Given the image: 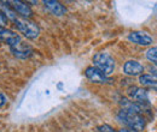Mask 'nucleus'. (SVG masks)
<instances>
[{"mask_svg": "<svg viewBox=\"0 0 157 132\" xmlns=\"http://www.w3.org/2000/svg\"><path fill=\"white\" fill-rule=\"evenodd\" d=\"M139 83L143 87H150L156 89V77H152L151 75H140Z\"/></svg>", "mask_w": 157, "mask_h": 132, "instance_id": "obj_14", "label": "nucleus"}, {"mask_svg": "<svg viewBox=\"0 0 157 132\" xmlns=\"http://www.w3.org/2000/svg\"><path fill=\"white\" fill-rule=\"evenodd\" d=\"M13 23L16 24V27L20 30L21 34H23V36H25L27 38H30V40L38 38L40 34V28L35 22H33L30 19L17 17Z\"/></svg>", "mask_w": 157, "mask_h": 132, "instance_id": "obj_2", "label": "nucleus"}, {"mask_svg": "<svg viewBox=\"0 0 157 132\" xmlns=\"http://www.w3.org/2000/svg\"><path fill=\"white\" fill-rule=\"evenodd\" d=\"M93 65L106 77L115 71V60L108 53H97L93 57Z\"/></svg>", "mask_w": 157, "mask_h": 132, "instance_id": "obj_3", "label": "nucleus"}, {"mask_svg": "<svg viewBox=\"0 0 157 132\" xmlns=\"http://www.w3.org/2000/svg\"><path fill=\"white\" fill-rule=\"evenodd\" d=\"M123 72L127 76H140L144 72V66L137 60H129L123 66Z\"/></svg>", "mask_w": 157, "mask_h": 132, "instance_id": "obj_10", "label": "nucleus"}, {"mask_svg": "<svg viewBox=\"0 0 157 132\" xmlns=\"http://www.w3.org/2000/svg\"><path fill=\"white\" fill-rule=\"evenodd\" d=\"M117 119L120 123L126 125V129L133 130L136 132L143 131L145 129V125H146V121L141 114L129 113V112H126L123 109H121L118 112Z\"/></svg>", "mask_w": 157, "mask_h": 132, "instance_id": "obj_1", "label": "nucleus"}, {"mask_svg": "<svg viewBox=\"0 0 157 132\" xmlns=\"http://www.w3.org/2000/svg\"><path fill=\"white\" fill-rule=\"evenodd\" d=\"M120 105H121V107H122L123 111L129 112V113L141 114V112H143V111H141V107H140L138 103L131 101V100H127V98H122V100L120 101Z\"/></svg>", "mask_w": 157, "mask_h": 132, "instance_id": "obj_12", "label": "nucleus"}, {"mask_svg": "<svg viewBox=\"0 0 157 132\" xmlns=\"http://www.w3.org/2000/svg\"><path fill=\"white\" fill-rule=\"evenodd\" d=\"M128 96L133 100V102L136 103H146L149 102V94L145 89L143 88H138V87H131L128 90Z\"/></svg>", "mask_w": 157, "mask_h": 132, "instance_id": "obj_6", "label": "nucleus"}, {"mask_svg": "<svg viewBox=\"0 0 157 132\" xmlns=\"http://www.w3.org/2000/svg\"><path fill=\"white\" fill-rule=\"evenodd\" d=\"M156 47H152V48H150L149 51H147V53H146V57H147V59L151 61V62H154V64H156L157 61V58H156Z\"/></svg>", "mask_w": 157, "mask_h": 132, "instance_id": "obj_15", "label": "nucleus"}, {"mask_svg": "<svg viewBox=\"0 0 157 132\" xmlns=\"http://www.w3.org/2000/svg\"><path fill=\"white\" fill-rule=\"evenodd\" d=\"M44 6L45 9H47L52 15L55 16H58V17H62L64 15H67L68 10L65 9V6H63L59 1H53V0H45L44 2Z\"/></svg>", "mask_w": 157, "mask_h": 132, "instance_id": "obj_9", "label": "nucleus"}, {"mask_svg": "<svg viewBox=\"0 0 157 132\" xmlns=\"http://www.w3.org/2000/svg\"><path fill=\"white\" fill-rule=\"evenodd\" d=\"M0 13H2L6 19H10L12 22H15V19L18 17L7 1H0Z\"/></svg>", "mask_w": 157, "mask_h": 132, "instance_id": "obj_13", "label": "nucleus"}, {"mask_svg": "<svg viewBox=\"0 0 157 132\" xmlns=\"http://www.w3.org/2000/svg\"><path fill=\"white\" fill-rule=\"evenodd\" d=\"M128 40L133 43H137L139 46H150L154 43V40L149 36L146 33L143 31H133L128 35Z\"/></svg>", "mask_w": 157, "mask_h": 132, "instance_id": "obj_7", "label": "nucleus"}, {"mask_svg": "<svg viewBox=\"0 0 157 132\" xmlns=\"http://www.w3.org/2000/svg\"><path fill=\"white\" fill-rule=\"evenodd\" d=\"M5 103H6V97H5V95L0 94V107H2Z\"/></svg>", "mask_w": 157, "mask_h": 132, "instance_id": "obj_18", "label": "nucleus"}, {"mask_svg": "<svg viewBox=\"0 0 157 132\" xmlns=\"http://www.w3.org/2000/svg\"><path fill=\"white\" fill-rule=\"evenodd\" d=\"M11 48V52L13 53V55H16L17 58H21V59H25L30 55L32 53V49L29 46H27L25 43L23 42H20L18 45L13 46V47H10Z\"/></svg>", "mask_w": 157, "mask_h": 132, "instance_id": "obj_11", "label": "nucleus"}, {"mask_svg": "<svg viewBox=\"0 0 157 132\" xmlns=\"http://www.w3.org/2000/svg\"><path fill=\"white\" fill-rule=\"evenodd\" d=\"M118 132H136V131H133V130H129V129H126V127H124V129L122 127V129H120V131H118Z\"/></svg>", "mask_w": 157, "mask_h": 132, "instance_id": "obj_19", "label": "nucleus"}, {"mask_svg": "<svg viewBox=\"0 0 157 132\" xmlns=\"http://www.w3.org/2000/svg\"><path fill=\"white\" fill-rule=\"evenodd\" d=\"M0 40L2 42H5L6 45H9L10 47H13L16 45H18L21 41V36L17 33H13L10 29L6 28H0Z\"/></svg>", "mask_w": 157, "mask_h": 132, "instance_id": "obj_5", "label": "nucleus"}, {"mask_svg": "<svg viewBox=\"0 0 157 132\" xmlns=\"http://www.w3.org/2000/svg\"><path fill=\"white\" fill-rule=\"evenodd\" d=\"M6 24H7V19L5 18L2 13H0V28H5Z\"/></svg>", "mask_w": 157, "mask_h": 132, "instance_id": "obj_17", "label": "nucleus"}, {"mask_svg": "<svg viewBox=\"0 0 157 132\" xmlns=\"http://www.w3.org/2000/svg\"><path fill=\"white\" fill-rule=\"evenodd\" d=\"M85 75L87 77V79L92 83H105L109 80V78L104 75L103 72H100L98 69H96L94 66H90L86 69Z\"/></svg>", "mask_w": 157, "mask_h": 132, "instance_id": "obj_8", "label": "nucleus"}, {"mask_svg": "<svg viewBox=\"0 0 157 132\" xmlns=\"http://www.w3.org/2000/svg\"><path fill=\"white\" fill-rule=\"evenodd\" d=\"M10 6L12 7V10L18 13L17 16L21 18H30L33 16V10L30 9V6L27 2H23L20 0H13V1H9Z\"/></svg>", "mask_w": 157, "mask_h": 132, "instance_id": "obj_4", "label": "nucleus"}, {"mask_svg": "<svg viewBox=\"0 0 157 132\" xmlns=\"http://www.w3.org/2000/svg\"><path fill=\"white\" fill-rule=\"evenodd\" d=\"M98 132H116L109 125H100L98 127Z\"/></svg>", "mask_w": 157, "mask_h": 132, "instance_id": "obj_16", "label": "nucleus"}]
</instances>
